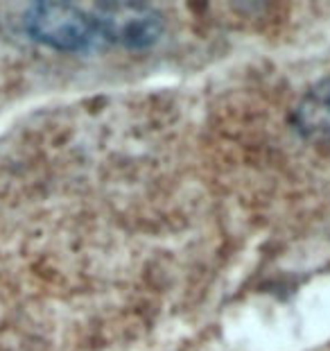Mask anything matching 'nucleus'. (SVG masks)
I'll return each instance as SVG.
<instances>
[{
  "mask_svg": "<svg viewBox=\"0 0 330 351\" xmlns=\"http://www.w3.org/2000/svg\"><path fill=\"white\" fill-rule=\"evenodd\" d=\"M27 32L36 41L57 50H86L100 36L95 19L71 3H36L25 19Z\"/></svg>",
  "mask_w": 330,
  "mask_h": 351,
  "instance_id": "1",
  "label": "nucleus"
},
{
  "mask_svg": "<svg viewBox=\"0 0 330 351\" xmlns=\"http://www.w3.org/2000/svg\"><path fill=\"white\" fill-rule=\"evenodd\" d=\"M93 19L102 39L129 50L154 46L163 34L161 14L142 3H102Z\"/></svg>",
  "mask_w": 330,
  "mask_h": 351,
  "instance_id": "2",
  "label": "nucleus"
},
{
  "mask_svg": "<svg viewBox=\"0 0 330 351\" xmlns=\"http://www.w3.org/2000/svg\"><path fill=\"white\" fill-rule=\"evenodd\" d=\"M296 123L305 136L330 138V82L305 95L296 109Z\"/></svg>",
  "mask_w": 330,
  "mask_h": 351,
  "instance_id": "3",
  "label": "nucleus"
}]
</instances>
